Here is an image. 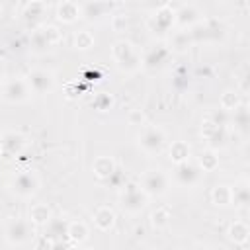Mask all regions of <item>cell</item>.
<instances>
[{
  "label": "cell",
  "instance_id": "4fadbf2b",
  "mask_svg": "<svg viewBox=\"0 0 250 250\" xmlns=\"http://www.w3.org/2000/svg\"><path fill=\"white\" fill-rule=\"evenodd\" d=\"M174 14H176V8L172 4H162L150 18H148V29L154 31V33H168V29L174 25Z\"/></svg>",
  "mask_w": 250,
  "mask_h": 250
},
{
  "label": "cell",
  "instance_id": "9c48e42d",
  "mask_svg": "<svg viewBox=\"0 0 250 250\" xmlns=\"http://www.w3.org/2000/svg\"><path fill=\"white\" fill-rule=\"evenodd\" d=\"M193 43L199 41H219L225 37V25L219 20H201L197 25L189 29Z\"/></svg>",
  "mask_w": 250,
  "mask_h": 250
},
{
  "label": "cell",
  "instance_id": "52a82bcc",
  "mask_svg": "<svg viewBox=\"0 0 250 250\" xmlns=\"http://www.w3.org/2000/svg\"><path fill=\"white\" fill-rule=\"evenodd\" d=\"M61 31L57 25H39L31 31V37H29V49L33 53H45L49 49H53L59 41H61Z\"/></svg>",
  "mask_w": 250,
  "mask_h": 250
},
{
  "label": "cell",
  "instance_id": "30bf717a",
  "mask_svg": "<svg viewBox=\"0 0 250 250\" xmlns=\"http://www.w3.org/2000/svg\"><path fill=\"white\" fill-rule=\"evenodd\" d=\"M25 80H27V86H29L31 94L45 96V94H51L55 90V74L51 70H47V68H33V70H29Z\"/></svg>",
  "mask_w": 250,
  "mask_h": 250
},
{
  "label": "cell",
  "instance_id": "74e56055",
  "mask_svg": "<svg viewBox=\"0 0 250 250\" xmlns=\"http://www.w3.org/2000/svg\"><path fill=\"white\" fill-rule=\"evenodd\" d=\"M129 125H135V127H143L145 125V113L141 109H133L129 113Z\"/></svg>",
  "mask_w": 250,
  "mask_h": 250
},
{
  "label": "cell",
  "instance_id": "2e32d148",
  "mask_svg": "<svg viewBox=\"0 0 250 250\" xmlns=\"http://www.w3.org/2000/svg\"><path fill=\"white\" fill-rule=\"evenodd\" d=\"M193 45V39H191V33L189 29H178V31H172L168 35V45L166 49L170 53H176V55H186Z\"/></svg>",
  "mask_w": 250,
  "mask_h": 250
},
{
  "label": "cell",
  "instance_id": "7bdbcfd3",
  "mask_svg": "<svg viewBox=\"0 0 250 250\" xmlns=\"http://www.w3.org/2000/svg\"><path fill=\"white\" fill-rule=\"evenodd\" d=\"M0 137H2V133H0Z\"/></svg>",
  "mask_w": 250,
  "mask_h": 250
},
{
  "label": "cell",
  "instance_id": "8992f818",
  "mask_svg": "<svg viewBox=\"0 0 250 250\" xmlns=\"http://www.w3.org/2000/svg\"><path fill=\"white\" fill-rule=\"evenodd\" d=\"M137 141L146 154H160L166 146V133L158 125H143Z\"/></svg>",
  "mask_w": 250,
  "mask_h": 250
},
{
  "label": "cell",
  "instance_id": "7c38bea8",
  "mask_svg": "<svg viewBox=\"0 0 250 250\" xmlns=\"http://www.w3.org/2000/svg\"><path fill=\"white\" fill-rule=\"evenodd\" d=\"M201 168L197 166V162H191V160H186L182 164H176L174 168V180L178 186L182 188H193L201 182Z\"/></svg>",
  "mask_w": 250,
  "mask_h": 250
},
{
  "label": "cell",
  "instance_id": "44dd1931",
  "mask_svg": "<svg viewBox=\"0 0 250 250\" xmlns=\"http://www.w3.org/2000/svg\"><path fill=\"white\" fill-rule=\"evenodd\" d=\"M115 8V4H109V2H88V4H80V14L88 20H98L102 16H107L111 14V10Z\"/></svg>",
  "mask_w": 250,
  "mask_h": 250
},
{
  "label": "cell",
  "instance_id": "8d00e7d4",
  "mask_svg": "<svg viewBox=\"0 0 250 250\" xmlns=\"http://www.w3.org/2000/svg\"><path fill=\"white\" fill-rule=\"evenodd\" d=\"M105 182H107V184H113V186H115V188H119V189L127 184V182H125V174H121V170H119V168H115V172H113V174L109 176V180H105Z\"/></svg>",
  "mask_w": 250,
  "mask_h": 250
},
{
  "label": "cell",
  "instance_id": "6da1fadb",
  "mask_svg": "<svg viewBox=\"0 0 250 250\" xmlns=\"http://www.w3.org/2000/svg\"><path fill=\"white\" fill-rule=\"evenodd\" d=\"M111 59L115 62V66L121 72H137L143 68V55L135 49V45L127 39H117L111 45Z\"/></svg>",
  "mask_w": 250,
  "mask_h": 250
},
{
  "label": "cell",
  "instance_id": "d6a6232c",
  "mask_svg": "<svg viewBox=\"0 0 250 250\" xmlns=\"http://www.w3.org/2000/svg\"><path fill=\"white\" fill-rule=\"evenodd\" d=\"M240 104H242V102H240V96H238L236 90H225V92L221 94V100H219L221 111H225V113H232Z\"/></svg>",
  "mask_w": 250,
  "mask_h": 250
},
{
  "label": "cell",
  "instance_id": "60d3db41",
  "mask_svg": "<svg viewBox=\"0 0 250 250\" xmlns=\"http://www.w3.org/2000/svg\"><path fill=\"white\" fill-rule=\"evenodd\" d=\"M0 61H2V53H0Z\"/></svg>",
  "mask_w": 250,
  "mask_h": 250
},
{
  "label": "cell",
  "instance_id": "ba28073f",
  "mask_svg": "<svg viewBox=\"0 0 250 250\" xmlns=\"http://www.w3.org/2000/svg\"><path fill=\"white\" fill-rule=\"evenodd\" d=\"M0 96H2V100L10 102V104H23V102H27L31 98V90H29L25 78L14 76V78H8L2 84Z\"/></svg>",
  "mask_w": 250,
  "mask_h": 250
},
{
  "label": "cell",
  "instance_id": "484cf974",
  "mask_svg": "<svg viewBox=\"0 0 250 250\" xmlns=\"http://www.w3.org/2000/svg\"><path fill=\"white\" fill-rule=\"evenodd\" d=\"M230 193H232V205L234 207H248V203H250V188H248L246 180H240L234 186H230Z\"/></svg>",
  "mask_w": 250,
  "mask_h": 250
},
{
  "label": "cell",
  "instance_id": "836d02e7",
  "mask_svg": "<svg viewBox=\"0 0 250 250\" xmlns=\"http://www.w3.org/2000/svg\"><path fill=\"white\" fill-rule=\"evenodd\" d=\"M74 47H76L78 51H88V49H92V47H94V35H92V31H88V29H78V31L74 33Z\"/></svg>",
  "mask_w": 250,
  "mask_h": 250
},
{
  "label": "cell",
  "instance_id": "9a60e30c",
  "mask_svg": "<svg viewBox=\"0 0 250 250\" xmlns=\"http://www.w3.org/2000/svg\"><path fill=\"white\" fill-rule=\"evenodd\" d=\"M25 137L21 133H16V131H8V133H2L0 137V152L4 156H18L23 152L25 148Z\"/></svg>",
  "mask_w": 250,
  "mask_h": 250
},
{
  "label": "cell",
  "instance_id": "4dcf8cb0",
  "mask_svg": "<svg viewBox=\"0 0 250 250\" xmlns=\"http://www.w3.org/2000/svg\"><path fill=\"white\" fill-rule=\"evenodd\" d=\"M170 221H172V211H170V207H166V205H160V207H156V209L150 213V225H152L156 230L166 229V227L170 225Z\"/></svg>",
  "mask_w": 250,
  "mask_h": 250
},
{
  "label": "cell",
  "instance_id": "d6986e66",
  "mask_svg": "<svg viewBox=\"0 0 250 250\" xmlns=\"http://www.w3.org/2000/svg\"><path fill=\"white\" fill-rule=\"evenodd\" d=\"M94 225L98 230L102 232H107L113 229L115 225V211L109 207V205H100L96 211H94Z\"/></svg>",
  "mask_w": 250,
  "mask_h": 250
},
{
  "label": "cell",
  "instance_id": "e0dca14e",
  "mask_svg": "<svg viewBox=\"0 0 250 250\" xmlns=\"http://www.w3.org/2000/svg\"><path fill=\"white\" fill-rule=\"evenodd\" d=\"M170 57V51L166 49V45L158 43V45H152L145 55H143V68H148V70H156L160 68Z\"/></svg>",
  "mask_w": 250,
  "mask_h": 250
},
{
  "label": "cell",
  "instance_id": "277c9868",
  "mask_svg": "<svg viewBox=\"0 0 250 250\" xmlns=\"http://www.w3.org/2000/svg\"><path fill=\"white\" fill-rule=\"evenodd\" d=\"M8 188L14 195H18L21 199H27V197H33L39 191L41 180L33 170H23V172H18L16 176L10 178Z\"/></svg>",
  "mask_w": 250,
  "mask_h": 250
},
{
  "label": "cell",
  "instance_id": "f35d334b",
  "mask_svg": "<svg viewBox=\"0 0 250 250\" xmlns=\"http://www.w3.org/2000/svg\"><path fill=\"white\" fill-rule=\"evenodd\" d=\"M4 14H6V8H4V4L0 2V21H2V18H4Z\"/></svg>",
  "mask_w": 250,
  "mask_h": 250
},
{
  "label": "cell",
  "instance_id": "7402d4cb",
  "mask_svg": "<svg viewBox=\"0 0 250 250\" xmlns=\"http://www.w3.org/2000/svg\"><path fill=\"white\" fill-rule=\"evenodd\" d=\"M51 219H53V211L47 203H33L29 207V221L33 227H47Z\"/></svg>",
  "mask_w": 250,
  "mask_h": 250
},
{
  "label": "cell",
  "instance_id": "3957f363",
  "mask_svg": "<svg viewBox=\"0 0 250 250\" xmlns=\"http://www.w3.org/2000/svg\"><path fill=\"white\" fill-rule=\"evenodd\" d=\"M148 203V195L141 189V186L137 182H127L121 191H119V205L125 213L129 215H137L141 213Z\"/></svg>",
  "mask_w": 250,
  "mask_h": 250
},
{
  "label": "cell",
  "instance_id": "d590c367",
  "mask_svg": "<svg viewBox=\"0 0 250 250\" xmlns=\"http://www.w3.org/2000/svg\"><path fill=\"white\" fill-rule=\"evenodd\" d=\"M55 240H51L47 234H39L33 238V250H53Z\"/></svg>",
  "mask_w": 250,
  "mask_h": 250
},
{
  "label": "cell",
  "instance_id": "f546056e",
  "mask_svg": "<svg viewBox=\"0 0 250 250\" xmlns=\"http://www.w3.org/2000/svg\"><path fill=\"white\" fill-rule=\"evenodd\" d=\"M211 201L217 207H229L232 205V193H230V186L227 184H217L211 191Z\"/></svg>",
  "mask_w": 250,
  "mask_h": 250
},
{
  "label": "cell",
  "instance_id": "1f68e13d",
  "mask_svg": "<svg viewBox=\"0 0 250 250\" xmlns=\"http://www.w3.org/2000/svg\"><path fill=\"white\" fill-rule=\"evenodd\" d=\"M197 166L201 168V172H213V170H217V166H219V154H217V150L203 148L199 152Z\"/></svg>",
  "mask_w": 250,
  "mask_h": 250
},
{
  "label": "cell",
  "instance_id": "ac0fdd59",
  "mask_svg": "<svg viewBox=\"0 0 250 250\" xmlns=\"http://www.w3.org/2000/svg\"><path fill=\"white\" fill-rule=\"evenodd\" d=\"M115 168H117V164L111 156H96L92 162V172L100 182L109 180V176L115 172Z\"/></svg>",
  "mask_w": 250,
  "mask_h": 250
},
{
  "label": "cell",
  "instance_id": "ffe728a7",
  "mask_svg": "<svg viewBox=\"0 0 250 250\" xmlns=\"http://www.w3.org/2000/svg\"><path fill=\"white\" fill-rule=\"evenodd\" d=\"M78 18H82L80 14V4L70 2V0H62L57 4V20L62 23H72Z\"/></svg>",
  "mask_w": 250,
  "mask_h": 250
},
{
  "label": "cell",
  "instance_id": "83f0119b",
  "mask_svg": "<svg viewBox=\"0 0 250 250\" xmlns=\"http://www.w3.org/2000/svg\"><path fill=\"white\" fill-rule=\"evenodd\" d=\"M47 10H49L47 2L31 0V2H27V4L23 6V10H21V16H23V20H25V21L33 23V21H37L41 16H45V12H47Z\"/></svg>",
  "mask_w": 250,
  "mask_h": 250
},
{
  "label": "cell",
  "instance_id": "5b68a950",
  "mask_svg": "<svg viewBox=\"0 0 250 250\" xmlns=\"http://www.w3.org/2000/svg\"><path fill=\"white\" fill-rule=\"evenodd\" d=\"M141 189L148 195V197H160V195H166L168 189H170V178L158 170V168H152V170H146L141 174L139 182Z\"/></svg>",
  "mask_w": 250,
  "mask_h": 250
},
{
  "label": "cell",
  "instance_id": "cb8c5ba5",
  "mask_svg": "<svg viewBox=\"0 0 250 250\" xmlns=\"http://www.w3.org/2000/svg\"><path fill=\"white\" fill-rule=\"evenodd\" d=\"M227 236H229L230 242L244 246V244L248 242L250 229H248V225H246L244 221H234V223L229 225V229H227Z\"/></svg>",
  "mask_w": 250,
  "mask_h": 250
},
{
  "label": "cell",
  "instance_id": "b9f144b4",
  "mask_svg": "<svg viewBox=\"0 0 250 250\" xmlns=\"http://www.w3.org/2000/svg\"><path fill=\"white\" fill-rule=\"evenodd\" d=\"M0 90H2V82H0Z\"/></svg>",
  "mask_w": 250,
  "mask_h": 250
},
{
  "label": "cell",
  "instance_id": "5bb4252c",
  "mask_svg": "<svg viewBox=\"0 0 250 250\" xmlns=\"http://www.w3.org/2000/svg\"><path fill=\"white\" fill-rule=\"evenodd\" d=\"M203 20L201 10L195 4H180L174 14V23H178L182 29H191Z\"/></svg>",
  "mask_w": 250,
  "mask_h": 250
},
{
  "label": "cell",
  "instance_id": "d4e9b609",
  "mask_svg": "<svg viewBox=\"0 0 250 250\" xmlns=\"http://www.w3.org/2000/svg\"><path fill=\"white\" fill-rule=\"evenodd\" d=\"M191 156V148L186 141H174L170 146H168V158L174 162V164H182L186 160H189Z\"/></svg>",
  "mask_w": 250,
  "mask_h": 250
},
{
  "label": "cell",
  "instance_id": "8fae6325",
  "mask_svg": "<svg viewBox=\"0 0 250 250\" xmlns=\"http://www.w3.org/2000/svg\"><path fill=\"white\" fill-rule=\"evenodd\" d=\"M201 137L207 141V145H209L207 148H211V150H217V148L227 146V141H229L227 127L215 125L209 117H205L203 123H201Z\"/></svg>",
  "mask_w": 250,
  "mask_h": 250
},
{
  "label": "cell",
  "instance_id": "603a6c76",
  "mask_svg": "<svg viewBox=\"0 0 250 250\" xmlns=\"http://www.w3.org/2000/svg\"><path fill=\"white\" fill-rule=\"evenodd\" d=\"M90 236V229L84 221H68L66 225V238L74 244H82L86 242Z\"/></svg>",
  "mask_w": 250,
  "mask_h": 250
},
{
  "label": "cell",
  "instance_id": "e575fe53",
  "mask_svg": "<svg viewBox=\"0 0 250 250\" xmlns=\"http://www.w3.org/2000/svg\"><path fill=\"white\" fill-rule=\"evenodd\" d=\"M111 105H113V96L105 94V92L96 94L94 100H92V107L98 109V111H107V109H111Z\"/></svg>",
  "mask_w": 250,
  "mask_h": 250
},
{
  "label": "cell",
  "instance_id": "ab89813d",
  "mask_svg": "<svg viewBox=\"0 0 250 250\" xmlns=\"http://www.w3.org/2000/svg\"><path fill=\"white\" fill-rule=\"evenodd\" d=\"M193 250H213V248H209V246H195Z\"/></svg>",
  "mask_w": 250,
  "mask_h": 250
},
{
  "label": "cell",
  "instance_id": "f1b7e54d",
  "mask_svg": "<svg viewBox=\"0 0 250 250\" xmlns=\"http://www.w3.org/2000/svg\"><path fill=\"white\" fill-rule=\"evenodd\" d=\"M229 123L234 125V129L242 135L248 133V125H250V115H248V107L244 104H240L234 111H232V117L229 119Z\"/></svg>",
  "mask_w": 250,
  "mask_h": 250
},
{
  "label": "cell",
  "instance_id": "7a4b0ae2",
  "mask_svg": "<svg viewBox=\"0 0 250 250\" xmlns=\"http://www.w3.org/2000/svg\"><path fill=\"white\" fill-rule=\"evenodd\" d=\"M4 238L12 246H23L35 238V227L29 219L23 217H12L4 225Z\"/></svg>",
  "mask_w": 250,
  "mask_h": 250
},
{
  "label": "cell",
  "instance_id": "4316f807",
  "mask_svg": "<svg viewBox=\"0 0 250 250\" xmlns=\"http://www.w3.org/2000/svg\"><path fill=\"white\" fill-rule=\"evenodd\" d=\"M66 225H68V221H64V219L53 215V219H51V221L47 223V227H45V234H47L51 240L61 242L62 238H66Z\"/></svg>",
  "mask_w": 250,
  "mask_h": 250
}]
</instances>
